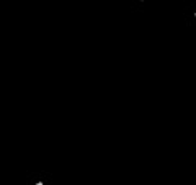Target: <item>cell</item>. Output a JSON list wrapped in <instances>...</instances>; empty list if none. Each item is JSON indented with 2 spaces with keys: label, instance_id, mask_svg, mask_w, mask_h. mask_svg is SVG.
<instances>
[{
  "label": "cell",
  "instance_id": "obj_1",
  "mask_svg": "<svg viewBox=\"0 0 196 185\" xmlns=\"http://www.w3.org/2000/svg\"><path fill=\"white\" fill-rule=\"evenodd\" d=\"M35 185H44V183H43V182H36Z\"/></svg>",
  "mask_w": 196,
  "mask_h": 185
}]
</instances>
